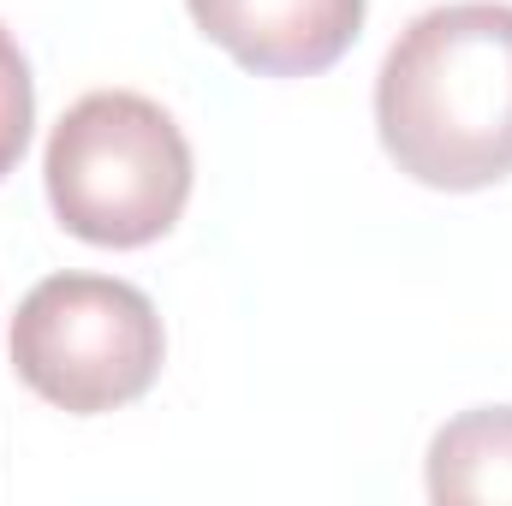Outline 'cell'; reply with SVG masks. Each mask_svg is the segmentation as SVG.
I'll use <instances>...</instances> for the list:
<instances>
[{"label":"cell","mask_w":512,"mask_h":506,"mask_svg":"<svg viewBox=\"0 0 512 506\" xmlns=\"http://www.w3.org/2000/svg\"><path fill=\"white\" fill-rule=\"evenodd\" d=\"M36 126V84H30V60L12 42V30L0 24V179L24 161V143Z\"/></svg>","instance_id":"cell-6"},{"label":"cell","mask_w":512,"mask_h":506,"mask_svg":"<svg viewBox=\"0 0 512 506\" xmlns=\"http://www.w3.org/2000/svg\"><path fill=\"white\" fill-rule=\"evenodd\" d=\"M6 346L18 381L72 417H102L143 399L167 358L149 292L114 274H48L24 292Z\"/></svg>","instance_id":"cell-3"},{"label":"cell","mask_w":512,"mask_h":506,"mask_svg":"<svg viewBox=\"0 0 512 506\" xmlns=\"http://www.w3.org/2000/svg\"><path fill=\"white\" fill-rule=\"evenodd\" d=\"M382 149L429 191L512 173V6L453 0L399 30L376 78Z\"/></svg>","instance_id":"cell-1"},{"label":"cell","mask_w":512,"mask_h":506,"mask_svg":"<svg viewBox=\"0 0 512 506\" xmlns=\"http://www.w3.org/2000/svg\"><path fill=\"white\" fill-rule=\"evenodd\" d=\"M42 179L72 239L137 251L179 227L191 203V143L161 102L137 90H96L60 114Z\"/></svg>","instance_id":"cell-2"},{"label":"cell","mask_w":512,"mask_h":506,"mask_svg":"<svg viewBox=\"0 0 512 506\" xmlns=\"http://www.w3.org/2000/svg\"><path fill=\"white\" fill-rule=\"evenodd\" d=\"M429 495L441 506L512 501V405L459 411L429 441Z\"/></svg>","instance_id":"cell-5"},{"label":"cell","mask_w":512,"mask_h":506,"mask_svg":"<svg viewBox=\"0 0 512 506\" xmlns=\"http://www.w3.org/2000/svg\"><path fill=\"white\" fill-rule=\"evenodd\" d=\"M197 30L256 78H316L364 30L370 0H185Z\"/></svg>","instance_id":"cell-4"}]
</instances>
